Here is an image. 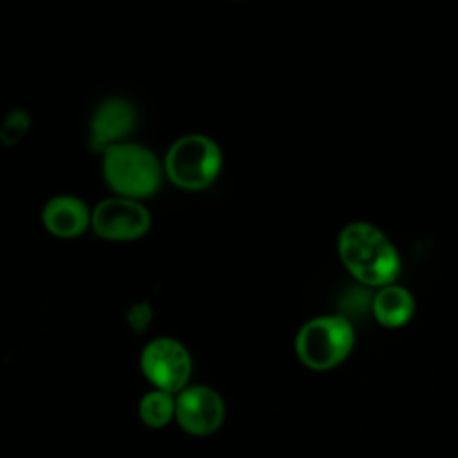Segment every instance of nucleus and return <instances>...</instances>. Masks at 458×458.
I'll return each mask as SVG.
<instances>
[{
  "label": "nucleus",
  "mask_w": 458,
  "mask_h": 458,
  "mask_svg": "<svg viewBox=\"0 0 458 458\" xmlns=\"http://www.w3.org/2000/svg\"><path fill=\"white\" fill-rule=\"evenodd\" d=\"M336 250L342 265L363 286L383 288L399 277V250L374 224L360 220L342 227Z\"/></svg>",
  "instance_id": "1"
},
{
  "label": "nucleus",
  "mask_w": 458,
  "mask_h": 458,
  "mask_svg": "<svg viewBox=\"0 0 458 458\" xmlns=\"http://www.w3.org/2000/svg\"><path fill=\"white\" fill-rule=\"evenodd\" d=\"M100 172L113 195L141 202L154 197L165 181L163 161L154 150L131 140L102 154Z\"/></svg>",
  "instance_id": "2"
},
{
  "label": "nucleus",
  "mask_w": 458,
  "mask_h": 458,
  "mask_svg": "<svg viewBox=\"0 0 458 458\" xmlns=\"http://www.w3.org/2000/svg\"><path fill=\"white\" fill-rule=\"evenodd\" d=\"M224 154L220 145L199 132L177 138L163 157L165 179L184 191L208 190L220 175Z\"/></svg>",
  "instance_id": "3"
},
{
  "label": "nucleus",
  "mask_w": 458,
  "mask_h": 458,
  "mask_svg": "<svg viewBox=\"0 0 458 458\" xmlns=\"http://www.w3.org/2000/svg\"><path fill=\"white\" fill-rule=\"evenodd\" d=\"M354 327L344 313L320 315L302 324L293 349L299 361L317 372L338 367L354 347Z\"/></svg>",
  "instance_id": "4"
},
{
  "label": "nucleus",
  "mask_w": 458,
  "mask_h": 458,
  "mask_svg": "<svg viewBox=\"0 0 458 458\" xmlns=\"http://www.w3.org/2000/svg\"><path fill=\"white\" fill-rule=\"evenodd\" d=\"M140 370L152 388L177 395L190 385L193 360L177 338L156 336L140 352Z\"/></svg>",
  "instance_id": "5"
},
{
  "label": "nucleus",
  "mask_w": 458,
  "mask_h": 458,
  "mask_svg": "<svg viewBox=\"0 0 458 458\" xmlns=\"http://www.w3.org/2000/svg\"><path fill=\"white\" fill-rule=\"evenodd\" d=\"M152 227L145 202L125 197H106L91 209V231L106 242H136Z\"/></svg>",
  "instance_id": "6"
},
{
  "label": "nucleus",
  "mask_w": 458,
  "mask_h": 458,
  "mask_svg": "<svg viewBox=\"0 0 458 458\" xmlns=\"http://www.w3.org/2000/svg\"><path fill=\"white\" fill-rule=\"evenodd\" d=\"M225 420L224 397L208 385H188L175 395V422L193 437L215 433Z\"/></svg>",
  "instance_id": "7"
},
{
  "label": "nucleus",
  "mask_w": 458,
  "mask_h": 458,
  "mask_svg": "<svg viewBox=\"0 0 458 458\" xmlns=\"http://www.w3.org/2000/svg\"><path fill=\"white\" fill-rule=\"evenodd\" d=\"M136 125V106L123 97H107L95 106L89 116L88 148L102 156L107 148L129 141Z\"/></svg>",
  "instance_id": "8"
},
{
  "label": "nucleus",
  "mask_w": 458,
  "mask_h": 458,
  "mask_svg": "<svg viewBox=\"0 0 458 458\" xmlns=\"http://www.w3.org/2000/svg\"><path fill=\"white\" fill-rule=\"evenodd\" d=\"M41 224L52 236L72 240L91 229V208L77 195L59 193L43 204Z\"/></svg>",
  "instance_id": "9"
},
{
  "label": "nucleus",
  "mask_w": 458,
  "mask_h": 458,
  "mask_svg": "<svg viewBox=\"0 0 458 458\" xmlns=\"http://www.w3.org/2000/svg\"><path fill=\"white\" fill-rule=\"evenodd\" d=\"M374 318L385 327H401L415 313V299L410 290L401 284H388L377 288L370 301Z\"/></svg>",
  "instance_id": "10"
},
{
  "label": "nucleus",
  "mask_w": 458,
  "mask_h": 458,
  "mask_svg": "<svg viewBox=\"0 0 458 458\" xmlns=\"http://www.w3.org/2000/svg\"><path fill=\"white\" fill-rule=\"evenodd\" d=\"M138 417L150 429H161L175 420V395L152 388L138 403Z\"/></svg>",
  "instance_id": "11"
},
{
  "label": "nucleus",
  "mask_w": 458,
  "mask_h": 458,
  "mask_svg": "<svg viewBox=\"0 0 458 458\" xmlns=\"http://www.w3.org/2000/svg\"><path fill=\"white\" fill-rule=\"evenodd\" d=\"M30 114L18 107V109H11L4 120H2V125H0V141L2 145L5 147H14L18 145L29 132L30 129Z\"/></svg>",
  "instance_id": "12"
},
{
  "label": "nucleus",
  "mask_w": 458,
  "mask_h": 458,
  "mask_svg": "<svg viewBox=\"0 0 458 458\" xmlns=\"http://www.w3.org/2000/svg\"><path fill=\"white\" fill-rule=\"evenodd\" d=\"M127 322L132 327V331H145L147 326L152 322V308L148 302L141 301L134 306H131L127 313Z\"/></svg>",
  "instance_id": "13"
}]
</instances>
